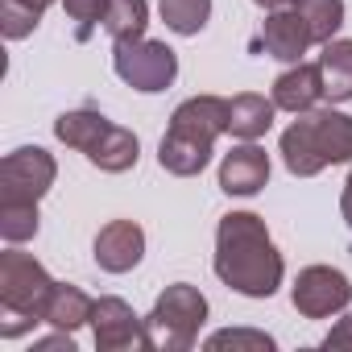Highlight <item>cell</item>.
<instances>
[{"mask_svg": "<svg viewBox=\"0 0 352 352\" xmlns=\"http://www.w3.org/2000/svg\"><path fill=\"white\" fill-rule=\"evenodd\" d=\"M145 257V232L133 220H112L96 236V265L104 274H129Z\"/></svg>", "mask_w": 352, "mask_h": 352, "instance_id": "obj_13", "label": "cell"}, {"mask_svg": "<svg viewBox=\"0 0 352 352\" xmlns=\"http://www.w3.org/2000/svg\"><path fill=\"white\" fill-rule=\"evenodd\" d=\"M208 348H212V352H220V348H253V352H270L274 340H270L265 331H241V327L232 331V327H228V331H216V336L208 340Z\"/></svg>", "mask_w": 352, "mask_h": 352, "instance_id": "obj_24", "label": "cell"}, {"mask_svg": "<svg viewBox=\"0 0 352 352\" xmlns=\"http://www.w3.org/2000/svg\"><path fill=\"white\" fill-rule=\"evenodd\" d=\"M261 46H265V54H274V58H282V63H298V58L315 46V38H311V25L302 21V13H298L294 5H286V9H274V13L265 17V25H261Z\"/></svg>", "mask_w": 352, "mask_h": 352, "instance_id": "obj_12", "label": "cell"}, {"mask_svg": "<svg viewBox=\"0 0 352 352\" xmlns=\"http://www.w3.org/2000/svg\"><path fill=\"white\" fill-rule=\"evenodd\" d=\"M54 286L58 282L46 274V265L34 253H21V249L0 253V311H5L0 336L17 340L21 331L46 323V302H50Z\"/></svg>", "mask_w": 352, "mask_h": 352, "instance_id": "obj_4", "label": "cell"}, {"mask_svg": "<svg viewBox=\"0 0 352 352\" xmlns=\"http://www.w3.org/2000/svg\"><path fill=\"white\" fill-rule=\"evenodd\" d=\"M91 311H96V298L83 294L79 286H67L58 282L50 302H46V323L58 327V331H79L83 323H91Z\"/></svg>", "mask_w": 352, "mask_h": 352, "instance_id": "obj_17", "label": "cell"}, {"mask_svg": "<svg viewBox=\"0 0 352 352\" xmlns=\"http://www.w3.org/2000/svg\"><path fill=\"white\" fill-rule=\"evenodd\" d=\"M145 25H149V5L145 0H108L104 34L112 42H137V38H145Z\"/></svg>", "mask_w": 352, "mask_h": 352, "instance_id": "obj_18", "label": "cell"}, {"mask_svg": "<svg viewBox=\"0 0 352 352\" xmlns=\"http://www.w3.org/2000/svg\"><path fill=\"white\" fill-rule=\"evenodd\" d=\"M91 331H96V348L100 352H133V348H153L145 319L133 315V307L116 294L96 298L91 311Z\"/></svg>", "mask_w": 352, "mask_h": 352, "instance_id": "obj_10", "label": "cell"}, {"mask_svg": "<svg viewBox=\"0 0 352 352\" xmlns=\"http://www.w3.org/2000/svg\"><path fill=\"white\" fill-rule=\"evenodd\" d=\"M319 71H323V96L331 104H348L352 100V38H331L319 54Z\"/></svg>", "mask_w": 352, "mask_h": 352, "instance_id": "obj_16", "label": "cell"}, {"mask_svg": "<svg viewBox=\"0 0 352 352\" xmlns=\"http://www.w3.org/2000/svg\"><path fill=\"white\" fill-rule=\"evenodd\" d=\"M323 100V71L319 63H294L290 71H282L274 79V104L282 112H311Z\"/></svg>", "mask_w": 352, "mask_h": 352, "instance_id": "obj_14", "label": "cell"}, {"mask_svg": "<svg viewBox=\"0 0 352 352\" xmlns=\"http://www.w3.org/2000/svg\"><path fill=\"white\" fill-rule=\"evenodd\" d=\"M290 5L302 13V21L311 25L315 46H327L340 25H344V0H290Z\"/></svg>", "mask_w": 352, "mask_h": 352, "instance_id": "obj_19", "label": "cell"}, {"mask_svg": "<svg viewBox=\"0 0 352 352\" xmlns=\"http://www.w3.org/2000/svg\"><path fill=\"white\" fill-rule=\"evenodd\" d=\"M323 348H352V315H344V319H340V323L327 331Z\"/></svg>", "mask_w": 352, "mask_h": 352, "instance_id": "obj_25", "label": "cell"}, {"mask_svg": "<svg viewBox=\"0 0 352 352\" xmlns=\"http://www.w3.org/2000/svg\"><path fill=\"white\" fill-rule=\"evenodd\" d=\"M282 162L294 179H315L327 166L352 162V116L336 108L298 112V120L282 133Z\"/></svg>", "mask_w": 352, "mask_h": 352, "instance_id": "obj_3", "label": "cell"}, {"mask_svg": "<svg viewBox=\"0 0 352 352\" xmlns=\"http://www.w3.org/2000/svg\"><path fill=\"white\" fill-rule=\"evenodd\" d=\"M282 274L286 265L265 220L253 212H228L216 228V278L245 298H270L282 286Z\"/></svg>", "mask_w": 352, "mask_h": 352, "instance_id": "obj_1", "label": "cell"}, {"mask_svg": "<svg viewBox=\"0 0 352 352\" xmlns=\"http://www.w3.org/2000/svg\"><path fill=\"white\" fill-rule=\"evenodd\" d=\"M228 133V100L220 96H191L174 108L170 129L157 145V162L166 174L191 179L212 162V145L216 137Z\"/></svg>", "mask_w": 352, "mask_h": 352, "instance_id": "obj_2", "label": "cell"}, {"mask_svg": "<svg viewBox=\"0 0 352 352\" xmlns=\"http://www.w3.org/2000/svg\"><path fill=\"white\" fill-rule=\"evenodd\" d=\"M63 9L75 21V42H91V34L104 25L108 0H63Z\"/></svg>", "mask_w": 352, "mask_h": 352, "instance_id": "obj_23", "label": "cell"}, {"mask_svg": "<svg viewBox=\"0 0 352 352\" xmlns=\"http://www.w3.org/2000/svg\"><path fill=\"white\" fill-rule=\"evenodd\" d=\"M340 216H344V220H348V228H352V174H348L344 195H340Z\"/></svg>", "mask_w": 352, "mask_h": 352, "instance_id": "obj_27", "label": "cell"}, {"mask_svg": "<svg viewBox=\"0 0 352 352\" xmlns=\"http://www.w3.org/2000/svg\"><path fill=\"white\" fill-rule=\"evenodd\" d=\"M157 9H162L166 30L183 34V38H195L212 17V0H162Z\"/></svg>", "mask_w": 352, "mask_h": 352, "instance_id": "obj_20", "label": "cell"}, {"mask_svg": "<svg viewBox=\"0 0 352 352\" xmlns=\"http://www.w3.org/2000/svg\"><path fill=\"white\" fill-rule=\"evenodd\" d=\"M75 331H58V336H46V340H38L34 348H67V352H75V340H71Z\"/></svg>", "mask_w": 352, "mask_h": 352, "instance_id": "obj_26", "label": "cell"}, {"mask_svg": "<svg viewBox=\"0 0 352 352\" xmlns=\"http://www.w3.org/2000/svg\"><path fill=\"white\" fill-rule=\"evenodd\" d=\"M274 112H278L274 100H265L257 91H241L228 100V133L241 141H257L274 129Z\"/></svg>", "mask_w": 352, "mask_h": 352, "instance_id": "obj_15", "label": "cell"}, {"mask_svg": "<svg viewBox=\"0 0 352 352\" xmlns=\"http://www.w3.org/2000/svg\"><path fill=\"white\" fill-rule=\"evenodd\" d=\"M58 179V166L46 149L25 145L0 162V204H38Z\"/></svg>", "mask_w": 352, "mask_h": 352, "instance_id": "obj_8", "label": "cell"}, {"mask_svg": "<svg viewBox=\"0 0 352 352\" xmlns=\"http://www.w3.org/2000/svg\"><path fill=\"white\" fill-rule=\"evenodd\" d=\"M0 236L9 245H25L38 236V204H0Z\"/></svg>", "mask_w": 352, "mask_h": 352, "instance_id": "obj_22", "label": "cell"}, {"mask_svg": "<svg viewBox=\"0 0 352 352\" xmlns=\"http://www.w3.org/2000/svg\"><path fill=\"white\" fill-rule=\"evenodd\" d=\"M54 137L71 149H79L91 166H100L104 174H124L137 166L141 157V141L137 133L112 124L104 112L96 108H75V112H63L54 120Z\"/></svg>", "mask_w": 352, "mask_h": 352, "instance_id": "obj_5", "label": "cell"}, {"mask_svg": "<svg viewBox=\"0 0 352 352\" xmlns=\"http://www.w3.org/2000/svg\"><path fill=\"white\" fill-rule=\"evenodd\" d=\"M112 71L133 87V91H166L179 75V54H174L166 42L153 38H137V42H116L112 46Z\"/></svg>", "mask_w": 352, "mask_h": 352, "instance_id": "obj_7", "label": "cell"}, {"mask_svg": "<svg viewBox=\"0 0 352 352\" xmlns=\"http://www.w3.org/2000/svg\"><path fill=\"white\" fill-rule=\"evenodd\" d=\"M294 311L307 319H331L352 302V282L331 265H307L294 278Z\"/></svg>", "mask_w": 352, "mask_h": 352, "instance_id": "obj_9", "label": "cell"}, {"mask_svg": "<svg viewBox=\"0 0 352 352\" xmlns=\"http://www.w3.org/2000/svg\"><path fill=\"white\" fill-rule=\"evenodd\" d=\"M265 183H270V153H265L261 145H253V141L236 145V149L220 162V191H228V195L249 199V195H257Z\"/></svg>", "mask_w": 352, "mask_h": 352, "instance_id": "obj_11", "label": "cell"}, {"mask_svg": "<svg viewBox=\"0 0 352 352\" xmlns=\"http://www.w3.org/2000/svg\"><path fill=\"white\" fill-rule=\"evenodd\" d=\"M208 323V298L187 286V282H174L157 294L153 311L145 315V327H149V340L153 348L162 352H187L195 340H199V327Z\"/></svg>", "mask_w": 352, "mask_h": 352, "instance_id": "obj_6", "label": "cell"}, {"mask_svg": "<svg viewBox=\"0 0 352 352\" xmlns=\"http://www.w3.org/2000/svg\"><path fill=\"white\" fill-rule=\"evenodd\" d=\"M30 5H38V9H42V13H46V9H50V5H54V0H30Z\"/></svg>", "mask_w": 352, "mask_h": 352, "instance_id": "obj_29", "label": "cell"}, {"mask_svg": "<svg viewBox=\"0 0 352 352\" xmlns=\"http://www.w3.org/2000/svg\"><path fill=\"white\" fill-rule=\"evenodd\" d=\"M46 13L38 5H30V0H0V34H5L9 42H21L38 30Z\"/></svg>", "mask_w": 352, "mask_h": 352, "instance_id": "obj_21", "label": "cell"}, {"mask_svg": "<svg viewBox=\"0 0 352 352\" xmlns=\"http://www.w3.org/2000/svg\"><path fill=\"white\" fill-rule=\"evenodd\" d=\"M253 5H261L265 13H274V9H286V5H290V0H253Z\"/></svg>", "mask_w": 352, "mask_h": 352, "instance_id": "obj_28", "label": "cell"}]
</instances>
